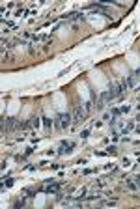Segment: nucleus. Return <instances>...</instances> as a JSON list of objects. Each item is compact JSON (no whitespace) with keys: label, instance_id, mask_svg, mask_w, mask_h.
Listing matches in <instances>:
<instances>
[{"label":"nucleus","instance_id":"obj_1","mask_svg":"<svg viewBox=\"0 0 140 209\" xmlns=\"http://www.w3.org/2000/svg\"><path fill=\"white\" fill-rule=\"evenodd\" d=\"M58 119H60V125H62L63 129H67V127L71 125V116H69V114H60Z\"/></svg>","mask_w":140,"mask_h":209},{"label":"nucleus","instance_id":"obj_2","mask_svg":"<svg viewBox=\"0 0 140 209\" xmlns=\"http://www.w3.org/2000/svg\"><path fill=\"white\" fill-rule=\"evenodd\" d=\"M43 123H45V127H50L52 125V119H49L47 116H43Z\"/></svg>","mask_w":140,"mask_h":209},{"label":"nucleus","instance_id":"obj_3","mask_svg":"<svg viewBox=\"0 0 140 209\" xmlns=\"http://www.w3.org/2000/svg\"><path fill=\"white\" fill-rule=\"evenodd\" d=\"M43 191H47V192H56L58 187H49V189H43Z\"/></svg>","mask_w":140,"mask_h":209},{"label":"nucleus","instance_id":"obj_4","mask_svg":"<svg viewBox=\"0 0 140 209\" xmlns=\"http://www.w3.org/2000/svg\"><path fill=\"white\" fill-rule=\"evenodd\" d=\"M127 185H129V189H133V191H135V189H136V185H135V183H133V181H129V179H127Z\"/></svg>","mask_w":140,"mask_h":209},{"label":"nucleus","instance_id":"obj_5","mask_svg":"<svg viewBox=\"0 0 140 209\" xmlns=\"http://www.w3.org/2000/svg\"><path fill=\"white\" fill-rule=\"evenodd\" d=\"M109 153H112V155H114V153H116V148H114V146H110V148H109Z\"/></svg>","mask_w":140,"mask_h":209},{"label":"nucleus","instance_id":"obj_6","mask_svg":"<svg viewBox=\"0 0 140 209\" xmlns=\"http://www.w3.org/2000/svg\"><path fill=\"white\" fill-rule=\"evenodd\" d=\"M135 179H136V187H140V175H136Z\"/></svg>","mask_w":140,"mask_h":209}]
</instances>
